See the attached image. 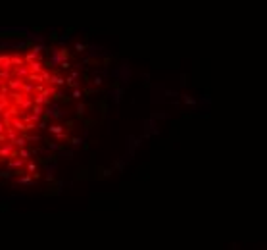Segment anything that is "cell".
<instances>
[{"mask_svg":"<svg viewBox=\"0 0 267 250\" xmlns=\"http://www.w3.org/2000/svg\"><path fill=\"white\" fill-rule=\"evenodd\" d=\"M62 67L42 48L0 52V173L39 158L65 127L60 119L71 81Z\"/></svg>","mask_w":267,"mask_h":250,"instance_id":"6da1fadb","label":"cell"}]
</instances>
